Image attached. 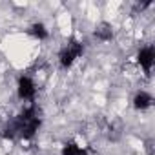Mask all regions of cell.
Here are the masks:
<instances>
[{
	"label": "cell",
	"instance_id": "obj_1",
	"mask_svg": "<svg viewBox=\"0 0 155 155\" xmlns=\"http://www.w3.org/2000/svg\"><path fill=\"white\" fill-rule=\"evenodd\" d=\"M17 131V137H22V139H33L35 133L40 130L42 126V119L38 117V111H37V106L31 104L29 108H26L18 117L11 119L9 120Z\"/></svg>",
	"mask_w": 155,
	"mask_h": 155
},
{
	"label": "cell",
	"instance_id": "obj_2",
	"mask_svg": "<svg viewBox=\"0 0 155 155\" xmlns=\"http://www.w3.org/2000/svg\"><path fill=\"white\" fill-rule=\"evenodd\" d=\"M82 53H84V46H82V42H81V40H77V38H69L68 44H66V46L60 49V53H58L60 68H64V69L71 68L73 62L79 58Z\"/></svg>",
	"mask_w": 155,
	"mask_h": 155
},
{
	"label": "cell",
	"instance_id": "obj_3",
	"mask_svg": "<svg viewBox=\"0 0 155 155\" xmlns=\"http://www.w3.org/2000/svg\"><path fill=\"white\" fill-rule=\"evenodd\" d=\"M17 93H18V99L20 101H35V95H37V86L33 82L31 77L28 75H22L18 79V84H17Z\"/></svg>",
	"mask_w": 155,
	"mask_h": 155
},
{
	"label": "cell",
	"instance_id": "obj_4",
	"mask_svg": "<svg viewBox=\"0 0 155 155\" xmlns=\"http://www.w3.org/2000/svg\"><path fill=\"white\" fill-rule=\"evenodd\" d=\"M137 62L140 64V68L144 69V73L150 75L151 68H153V62H155V49H153V46L140 48L139 53H137Z\"/></svg>",
	"mask_w": 155,
	"mask_h": 155
},
{
	"label": "cell",
	"instance_id": "obj_5",
	"mask_svg": "<svg viewBox=\"0 0 155 155\" xmlns=\"http://www.w3.org/2000/svg\"><path fill=\"white\" fill-rule=\"evenodd\" d=\"M151 104H153V97H151L148 91H139V93L133 97V108H135V110L144 111V110H148Z\"/></svg>",
	"mask_w": 155,
	"mask_h": 155
},
{
	"label": "cell",
	"instance_id": "obj_6",
	"mask_svg": "<svg viewBox=\"0 0 155 155\" xmlns=\"http://www.w3.org/2000/svg\"><path fill=\"white\" fill-rule=\"evenodd\" d=\"M95 37H97L99 40H102V42H110V40L113 38V28H111V24L101 22V24L95 28Z\"/></svg>",
	"mask_w": 155,
	"mask_h": 155
},
{
	"label": "cell",
	"instance_id": "obj_7",
	"mask_svg": "<svg viewBox=\"0 0 155 155\" xmlns=\"http://www.w3.org/2000/svg\"><path fill=\"white\" fill-rule=\"evenodd\" d=\"M29 35L35 37L37 40H46V38L49 37V31L46 29V26H44L42 22H35V24H31V28H29Z\"/></svg>",
	"mask_w": 155,
	"mask_h": 155
},
{
	"label": "cell",
	"instance_id": "obj_8",
	"mask_svg": "<svg viewBox=\"0 0 155 155\" xmlns=\"http://www.w3.org/2000/svg\"><path fill=\"white\" fill-rule=\"evenodd\" d=\"M62 155H88V151L77 142H66L62 148Z\"/></svg>",
	"mask_w": 155,
	"mask_h": 155
}]
</instances>
